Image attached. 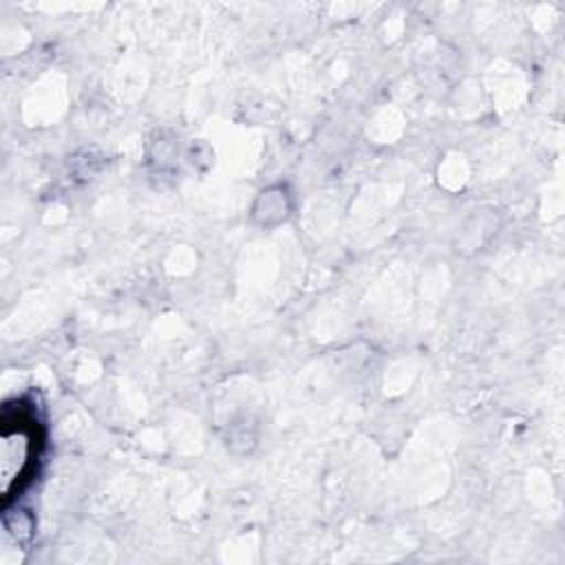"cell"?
Instances as JSON below:
<instances>
[{
	"label": "cell",
	"mask_w": 565,
	"mask_h": 565,
	"mask_svg": "<svg viewBox=\"0 0 565 565\" xmlns=\"http://www.w3.org/2000/svg\"><path fill=\"white\" fill-rule=\"evenodd\" d=\"M33 457V430L18 422V426L4 424L2 428V450H0V463H2V490L9 494L11 481L20 479L31 463Z\"/></svg>",
	"instance_id": "6da1fadb"
}]
</instances>
